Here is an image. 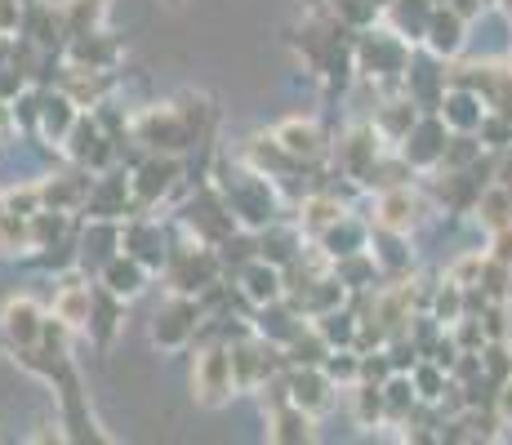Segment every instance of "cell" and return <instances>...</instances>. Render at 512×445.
Listing matches in <instances>:
<instances>
[{"label":"cell","mask_w":512,"mask_h":445,"mask_svg":"<svg viewBox=\"0 0 512 445\" xmlns=\"http://www.w3.org/2000/svg\"><path fill=\"white\" fill-rule=\"evenodd\" d=\"M232 352L228 348H210L196 356V370H192V388L196 397H201L205 405H223L232 392Z\"/></svg>","instance_id":"cell-1"},{"label":"cell","mask_w":512,"mask_h":445,"mask_svg":"<svg viewBox=\"0 0 512 445\" xmlns=\"http://www.w3.org/2000/svg\"><path fill=\"white\" fill-rule=\"evenodd\" d=\"M446 156V134H441V121H415L406 134V161L410 165H432Z\"/></svg>","instance_id":"cell-2"},{"label":"cell","mask_w":512,"mask_h":445,"mask_svg":"<svg viewBox=\"0 0 512 445\" xmlns=\"http://www.w3.org/2000/svg\"><path fill=\"white\" fill-rule=\"evenodd\" d=\"M268 437H272V441H281V445L312 441V419H308V410H303V405H294V401L277 405V414H272V428H268Z\"/></svg>","instance_id":"cell-3"},{"label":"cell","mask_w":512,"mask_h":445,"mask_svg":"<svg viewBox=\"0 0 512 445\" xmlns=\"http://www.w3.org/2000/svg\"><path fill=\"white\" fill-rule=\"evenodd\" d=\"M290 401L303 405V410H321V405L330 401V374H321L317 365H303V374H294L290 379Z\"/></svg>","instance_id":"cell-4"},{"label":"cell","mask_w":512,"mask_h":445,"mask_svg":"<svg viewBox=\"0 0 512 445\" xmlns=\"http://www.w3.org/2000/svg\"><path fill=\"white\" fill-rule=\"evenodd\" d=\"M428 45L437 49V54H459V45H464V18L455 14V9H432V23H428Z\"/></svg>","instance_id":"cell-5"},{"label":"cell","mask_w":512,"mask_h":445,"mask_svg":"<svg viewBox=\"0 0 512 445\" xmlns=\"http://www.w3.org/2000/svg\"><path fill=\"white\" fill-rule=\"evenodd\" d=\"M5 330H9V339H14V343L32 348V343L45 334V325H41V312H36L32 303L18 299V303H9V308H5Z\"/></svg>","instance_id":"cell-6"},{"label":"cell","mask_w":512,"mask_h":445,"mask_svg":"<svg viewBox=\"0 0 512 445\" xmlns=\"http://www.w3.org/2000/svg\"><path fill=\"white\" fill-rule=\"evenodd\" d=\"M139 134H143V143H156V147H183L187 143V125H183V116H174V112H152L139 125Z\"/></svg>","instance_id":"cell-7"},{"label":"cell","mask_w":512,"mask_h":445,"mask_svg":"<svg viewBox=\"0 0 512 445\" xmlns=\"http://www.w3.org/2000/svg\"><path fill=\"white\" fill-rule=\"evenodd\" d=\"M441 116H446L455 130H481V121H486V112H481V98L468 94V89L450 94L446 103H441Z\"/></svg>","instance_id":"cell-8"},{"label":"cell","mask_w":512,"mask_h":445,"mask_svg":"<svg viewBox=\"0 0 512 445\" xmlns=\"http://www.w3.org/2000/svg\"><path fill=\"white\" fill-rule=\"evenodd\" d=\"M379 223H383V232H406L415 223V196L406 187H392L379 205Z\"/></svg>","instance_id":"cell-9"},{"label":"cell","mask_w":512,"mask_h":445,"mask_svg":"<svg viewBox=\"0 0 512 445\" xmlns=\"http://www.w3.org/2000/svg\"><path fill=\"white\" fill-rule=\"evenodd\" d=\"M192 330H196V308H192V303H174V308L165 312V321H156V343L179 348Z\"/></svg>","instance_id":"cell-10"},{"label":"cell","mask_w":512,"mask_h":445,"mask_svg":"<svg viewBox=\"0 0 512 445\" xmlns=\"http://www.w3.org/2000/svg\"><path fill=\"white\" fill-rule=\"evenodd\" d=\"M361 63H366V72H401L406 67V49L397 41H388V36H374L361 49Z\"/></svg>","instance_id":"cell-11"},{"label":"cell","mask_w":512,"mask_h":445,"mask_svg":"<svg viewBox=\"0 0 512 445\" xmlns=\"http://www.w3.org/2000/svg\"><path fill=\"white\" fill-rule=\"evenodd\" d=\"M94 312V294L81 290V285H67L63 294H58V321L67 325V330H81L85 321H90Z\"/></svg>","instance_id":"cell-12"},{"label":"cell","mask_w":512,"mask_h":445,"mask_svg":"<svg viewBox=\"0 0 512 445\" xmlns=\"http://www.w3.org/2000/svg\"><path fill=\"white\" fill-rule=\"evenodd\" d=\"M277 143L285 147L290 156H317L321 152V134L312 121H290L277 130Z\"/></svg>","instance_id":"cell-13"},{"label":"cell","mask_w":512,"mask_h":445,"mask_svg":"<svg viewBox=\"0 0 512 445\" xmlns=\"http://www.w3.org/2000/svg\"><path fill=\"white\" fill-rule=\"evenodd\" d=\"M103 281H107V290H112V294H139L143 267L134 259H112V263H107V272H103Z\"/></svg>","instance_id":"cell-14"},{"label":"cell","mask_w":512,"mask_h":445,"mask_svg":"<svg viewBox=\"0 0 512 445\" xmlns=\"http://www.w3.org/2000/svg\"><path fill=\"white\" fill-rule=\"evenodd\" d=\"M397 5V27L410 36H428L432 23V0H392Z\"/></svg>","instance_id":"cell-15"},{"label":"cell","mask_w":512,"mask_h":445,"mask_svg":"<svg viewBox=\"0 0 512 445\" xmlns=\"http://www.w3.org/2000/svg\"><path fill=\"white\" fill-rule=\"evenodd\" d=\"M245 294H250V299H259V303L281 299V276H277V267L254 263L250 272H245Z\"/></svg>","instance_id":"cell-16"},{"label":"cell","mask_w":512,"mask_h":445,"mask_svg":"<svg viewBox=\"0 0 512 445\" xmlns=\"http://www.w3.org/2000/svg\"><path fill=\"white\" fill-rule=\"evenodd\" d=\"M374 156H379V147H374V134L370 130H357L348 138V147H343V161H348L352 174H366L374 165Z\"/></svg>","instance_id":"cell-17"},{"label":"cell","mask_w":512,"mask_h":445,"mask_svg":"<svg viewBox=\"0 0 512 445\" xmlns=\"http://www.w3.org/2000/svg\"><path fill=\"white\" fill-rule=\"evenodd\" d=\"M481 219L490 227H508L512 223V187H490L481 196Z\"/></svg>","instance_id":"cell-18"},{"label":"cell","mask_w":512,"mask_h":445,"mask_svg":"<svg viewBox=\"0 0 512 445\" xmlns=\"http://www.w3.org/2000/svg\"><path fill=\"white\" fill-rule=\"evenodd\" d=\"M174 178V161H152L147 170L139 174V183H134V192L143 196V201H156V192H165Z\"/></svg>","instance_id":"cell-19"},{"label":"cell","mask_w":512,"mask_h":445,"mask_svg":"<svg viewBox=\"0 0 512 445\" xmlns=\"http://www.w3.org/2000/svg\"><path fill=\"white\" fill-rule=\"evenodd\" d=\"M343 219V205H334V201H308V210H303V227L308 232H321V227H330V223H339Z\"/></svg>","instance_id":"cell-20"},{"label":"cell","mask_w":512,"mask_h":445,"mask_svg":"<svg viewBox=\"0 0 512 445\" xmlns=\"http://www.w3.org/2000/svg\"><path fill=\"white\" fill-rule=\"evenodd\" d=\"M67 107H72L67 98H45V103H41V125L49 134H63L67 130V121H72V112H67Z\"/></svg>","instance_id":"cell-21"},{"label":"cell","mask_w":512,"mask_h":445,"mask_svg":"<svg viewBox=\"0 0 512 445\" xmlns=\"http://www.w3.org/2000/svg\"><path fill=\"white\" fill-rule=\"evenodd\" d=\"M481 267H486V259H481V254H468V259H459L455 263V272H450V281L455 285H481Z\"/></svg>","instance_id":"cell-22"},{"label":"cell","mask_w":512,"mask_h":445,"mask_svg":"<svg viewBox=\"0 0 512 445\" xmlns=\"http://www.w3.org/2000/svg\"><path fill=\"white\" fill-rule=\"evenodd\" d=\"M326 374L330 379H357L361 374V356H352V352H330V361H326Z\"/></svg>","instance_id":"cell-23"},{"label":"cell","mask_w":512,"mask_h":445,"mask_svg":"<svg viewBox=\"0 0 512 445\" xmlns=\"http://www.w3.org/2000/svg\"><path fill=\"white\" fill-rule=\"evenodd\" d=\"M459 294H464V285L450 281L446 294L437 299V316H441V321H464V316H459Z\"/></svg>","instance_id":"cell-24"},{"label":"cell","mask_w":512,"mask_h":445,"mask_svg":"<svg viewBox=\"0 0 512 445\" xmlns=\"http://www.w3.org/2000/svg\"><path fill=\"white\" fill-rule=\"evenodd\" d=\"M490 259H499V263L512 267V223L508 227H495V254H490Z\"/></svg>","instance_id":"cell-25"},{"label":"cell","mask_w":512,"mask_h":445,"mask_svg":"<svg viewBox=\"0 0 512 445\" xmlns=\"http://www.w3.org/2000/svg\"><path fill=\"white\" fill-rule=\"evenodd\" d=\"M415 383L423 388V397H428V401H437V397H441V374H437V370H428V365H423V370L415 374Z\"/></svg>","instance_id":"cell-26"},{"label":"cell","mask_w":512,"mask_h":445,"mask_svg":"<svg viewBox=\"0 0 512 445\" xmlns=\"http://www.w3.org/2000/svg\"><path fill=\"white\" fill-rule=\"evenodd\" d=\"M107 54H112V49H107L103 41H81L76 45V58H81V63H103Z\"/></svg>","instance_id":"cell-27"},{"label":"cell","mask_w":512,"mask_h":445,"mask_svg":"<svg viewBox=\"0 0 512 445\" xmlns=\"http://www.w3.org/2000/svg\"><path fill=\"white\" fill-rule=\"evenodd\" d=\"M18 27V0H0V36Z\"/></svg>","instance_id":"cell-28"},{"label":"cell","mask_w":512,"mask_h":445,"mask_svg":"<svg viewBox=\"0 0 512 445\" xmlns=\"http://www.w3.org/2000/svg\"><path fill=\"white\" fill-rule=\"evenodd\" d=\"M450 9H455L459 18H472V14H477V9H481V0H455V5H450Z\"/></svg>","instance_id":"cell-29"},{"label":"cell","mask_w":512,"mask_h":445,"mask_svg":"<svg viewBox=\"0 0 512 445\" xmlns=\"http://www.w3.org/2000/svg\"><path fill=\"white\" fill-rule=\"evenodd\" d=\"M499 414H504V419L512 423V383H508L504 392H499Z\"/></svg>","instance_id":"cell-30"},{"label":"cell","mask_w":512,"mask_h":445,"mask_svg":"<svg viewBox=\"0 0 512 445\" xmlns=\"http://www.w3.org/2000/svg\"><path fill=\"white\" fill-rule=\"evenodd\" d=\"M374 5H392V0H374Z\"/></svg>","instance_id":"cell-31"}]
</instances>
